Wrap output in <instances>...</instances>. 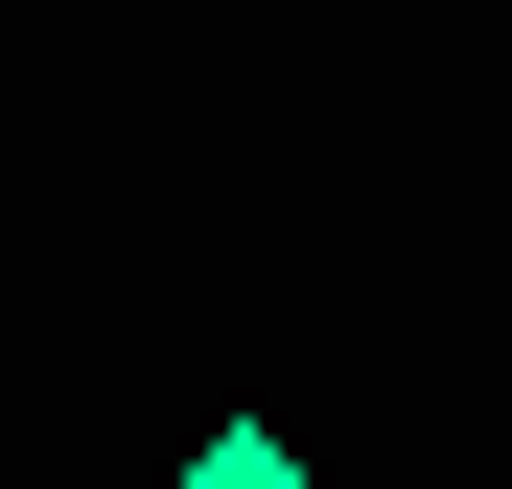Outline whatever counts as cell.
<instances>
[{
    "label": "cell",
    "instance_id": "1",
    "mask_svg": "<svg viewBox=\"0 0 512 489\" xmlns=\"http://www.w3.org/2000/svg\"><path fill=\"white\" fill-rule=\"evenodd\" d=\"M163 489H326V466H303L280 420H210V443H187V466H163Z\"/></svg>",
    "mask_w": 512,
    "mask_h": 489
}]
</instances>
